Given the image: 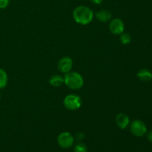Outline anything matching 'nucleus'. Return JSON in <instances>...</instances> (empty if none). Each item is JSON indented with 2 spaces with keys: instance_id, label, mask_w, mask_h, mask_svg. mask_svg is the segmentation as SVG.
I'll return each mask as SVG.
<instances>
[{
  "instance_id": "nucleus-9",
  "label": "nucleus",
  "mask_w": 152,
  "mask_h": 152,
  "mask_svg": "<svg viewBox=\"0 0 152 152\" xmlns=\"http://www.w3.org/2000/svg\"><path fill=\"white\" fill-rule=\"evenodd\" d=\"M96 17L100 22H106L111 19V13L108 10H101L96 13Z\"/></svg>"
},
{
  "instance_id": "nucleus-6",
  "label": "nucleus",
  "mask_w": 152,
  "mask_h": 152,
  "mask_svg": "<svg viewBox=\"0 0 152 152\" xmlns=\"http://www.w3.org/2000/svg\"><path fill=\"white\" fill-rule=\"evenodd\" d=\"M124 23L120 19H114L109 24V30L114 35H120L124 31Z\"/></svg>"
},
{
  "instance_id": "nucleus-2",
  "label": "nucleus",
  "mask_w": 152,
  "mask_h": 152,
  "mask_svg": "<svg viewBox=\"0 0 152 152\" xmlns=\"http://www.w3.org/2000/svg\"><path fill=\"white\" fill-rule=\"evenodd\" d=\"M63 78L64 83L68 88L74 89V90L80 89L84 84L83 77L79 73L74 72V71H70V72L65 74Z\"/></svg>"
},
{
  "instance_id": "nucleus-13",
  "label": "nucleus",
  "mask_w": 152,
  "mask_h": 152,
  "mask_svg": "<svg viewBox=\"0 0 152 152\" xmlns=\"http://www.w3.org/2000/svg\"><path fill=\"white\" fill-rule=\"evenodd\" d=\"M131 41H132V37H131V36L129 34L123 33V34H120V42H121L122 44H129L131 42Z\"/></svg>"
},
{
  "instance_id": "nucleus-5",
  "label": "nucleus",
  "mask_w": 152,
  "mask_h": 152,
  "mask_svg": "<svg viewBox=\"0 0 152 152\" xmlns=\"http://www.w3.org/2000/svg\"><path fill=\"white\" fill-rule=\"evenodd\" d=\"M57 142L62 148H69L74 145V137L69 132H62L58 136Z\"/></svg>"
},
{
  "instance_id": "nucleus-19",
  "label": "nucleus",
  "mask_w": 152,
  "mask_h": 152,
  "mask_svg": "<svg viewBox=\"0 0 152 152\" xmlns=\"http://www.w3.org/2000/svg\"><path fill=\"white\" fill-rule=\"evenodd\" d=\"M0 98H1V94H0Z\"/></svg>"
},
{
  "instance_id": "nucleus-16",
  "label": "nucleus",
  "mask_w": 152,
  "mask_h": 152,
  "mask_svg": "<svg viewBox=\"0 0 152 152\" xmlns=\"http://www.w3.org/2000/svg\"><path fill=\"white\" fill-rule=\"evenodd\" d=\"M85 138V135L83 133H77L75 136L76 140H77L78 142H80V141H83Z\"/></svg>"
},
{
  "instance_id": "nucleus-14",
  "label": "nucleus",
  "mask_w": 152,
  "mask_h": 152,
  "mask_svg": "<svg viewBox=\"0 0 152 152\" xmlns=\"http://www.w3.org/2000/svg\"><path fill=\"white\" fill-rule=\"evenodd\" d=\"M74 152H88V148L83 142H79L74 146Z\"/></svg>"
},
{
  "instance_id": "nucleus-10",
  "label": "nucleus",
  "mask_w": 152,
  "mask_h": 152,
  "mask_svg": "<svg viewBox=\"0 0 152 152\" xmlns=\"http://www.w3.org/2000/svg\"><path fill=\"white\" fill-rule=\"evenodd\" d=\"M137 77L142 82H149L152 80V73L148 69H142L137 73Z\"/></svg>"
},
{
  "instance_id": "nucleus-1",
  "label": "nucleus",
  "mask_w": 152,
  "mask_h": 152,
  "mask_svg": "<svg viewBox=\"0 0 152 152\" xmlns=\"http://www.w3.org/2000/svg\"><path fill=\"white\" fill-rule=\"evenodd\" d=\"M73 17L76 22L80 25H86L92 21L94 18V12L87 6L80 5L74 9Z\"/></svg>"
},
{
  "instance_id": "nucleus-4",
  "label": "nucleus",
  "mask_w": 152,
  "mask_h": 152,
  "mask_svg": "<svg viewBox=\"0 0 152 152\" xmlns=\"http://www.w3.org/2000/svg\"><path fill=\"white\" fill-rule=\"evenodd\" d=\"M130 130L134 136L141 137L146 134L147 128L143 122L140 120H135L131 123Z\"/></svg>"
},
{
  "instance_id": "nucleus-7",
  "label": "nucleus",
  "mask_w": 152,
  "mask_h": 152,
  "mask_svg": "<svg viewBox=\"0 0 152 152\" xmlns=\"http://www.w3.org/2000/svg\"><path fill=\"white\" fill-rule=\"evenodd\" d=\"M73 67V61L71 57L69 56H65L62 57V59L59 60V63H58V68L59 71L64 74H67V73L70 72Z\"/></svg>"
},
{
  "instance_id": "nucleus-11",
  "label": "nucleus",
  "mask_w": 152,
  "mask_h": 152,
  "mask_svg": "<svg viewBox=\"0 0 152 152\" xmlns=\"http://www.w3.org/2000/svg\"><path fill=\"white\" fill-rule=\"evenodd\" d=\"M49 83L53 87H59L64 83V78L61 75H53L50 77Z\"/></svg>"
},
{
  "instance_id": "nucleus-8",
  "label": "nucleus",
  "mask_w": 152,
  "mask_h": 152,
  "mask_svg": "<svg viewBox=\"0 0 152 152\" xmlns=\"http://www.w3.org/2000/svg\"><path fill=\"white\" fill-rule=\"evenodd\" d=\"M115 121L117 126L121 129H126L129 126V123H130L129 117L126 114H123V113H120V114H117V116L116 117Z\"/></svg>"
},
{
  "instance_id": "nucleus-18",
  "label": "nucleus",
  "mask_w": 152,
  "mask_h": 152,
  "mask_svg": "<svg viewBox=\"0 0 152 152\" xmlns=\"http://www.w3.org/2000/svg\"><path fill=\"white\" fill-rule=\"evenodd\" d=\"M91 1L96 4H99L102 2V0H91Z\"/></svg>"
},
{
  "instance_id": "nucleus-17",
  "label": "nucleus",
  "mask_w": 152,
  "mask_h": 152,
  "mask_svg": "<svg viewBox=\"0 0 152 152\" xmlns=\"http://www.w3.org/2000/svg\"><path fill=\"white\" fill-rule=\"evenodd\" d=\"M147 139L148 140V141L152 142V131H151V132H149L147 134Z\"/></svg>"
},
{
  "instance_id": "nucleus-3",
  "label": "nucleus",
  "mask_w": 152,
  "mask_h": 152,
  "mask_svg": "<svg viewBox=\"0 0 152 152\" xmlns=\"http://www.w3.org/2000/svg\"><path fill=\"white\" fill-rule=\"evenodd\" d=\"M64 105L65 108L71 111L77 110L81 107L82 99L80 96L75 94H70L64 99Z\"/></svg>"
},
{
  "instance_id": "nucleus-15",
  "label": "nucleus",
  "mask_w": 152,
  "mask_h": 152,
  "mask_svg": "<svg viewBox=\"0 0 152 152\" xmlns=\"http://www.w3.org/2000/svg\"><path fill=\"white\" fill-rule=\"evenodd\" d=\"M9 4V0H0V8L4 9Z\"/></svg>"
},
{
  "instance_id": "nucleus-12",
  "label": "nucleus",
  "mask_w": 152,
  "mask_h": 152,
  "mask_svg": "<svg viewBox=\"0 0 152 152\" xmlns=\"http://www.w3.org/2000/svg\"><path fill=\"white\" fill-rule=\"evenodd\" d=\"M7 81H8V77L7 73L3 69L0 68V89L7 86Z\"/></svg>"
}]
</instances>
